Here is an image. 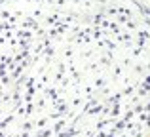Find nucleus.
I'll return each instance as SVG.
<instances>
[{
    "label": "nucleus",
    "instance_id": "1",
    "mask_svg": "<svg viewBox=\"0 0 150 137\" xmlns=\"http://www.w3.org/2000/svg\"><path fill=\"white\" fill-rule=\"evenodd\" d=\"M148 137H150V135H148Z\"/></svg>",
    "mask_w": 150,
    "mask_h": 137
}]
</instances>
